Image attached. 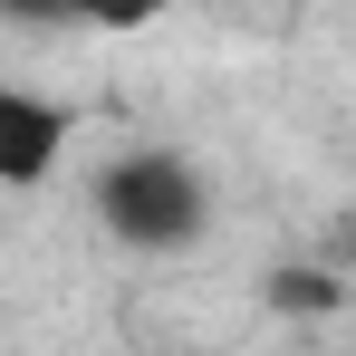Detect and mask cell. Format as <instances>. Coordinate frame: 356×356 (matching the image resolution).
I'll use <instances>...</instances> for the list:
<instances>
[{"label":"cell","instance_id":"1","mask_svg":"<svg viewBox=\"0 0 356 356\" xmlns=\"http://www.w3.org/2000/svg\"><path fill=\"white\" fill-rule=\"evenodd\" d=\"M97 222L135 250H183V241L202 232V174L164 154V145H135L116 154L106 174H97Z\"/></svg>","mask_w":356,"mask_h":356},{"label":"cell","instance_id":"2","mask_svg":"<svg viewBox=\"0 0 356 356\" xmlns=\"http://www.w3.org/2000/svg\"><path fill=\"white\" fill-rule=\"evenodd\" d=\"M58 145H67V116L49 106V97H29V87H0V183H10V193L49 183Z\"/></svg>","mask_w":356,"mask_h":356},{"label":"cell","instance_id":"3","mask_svg":"<svg viewBox=\"0 0 356 356\" xmlns=\"http://www.w3.org/2000/svg\"><path fill=\"white\" fill-rule=\"evenodd\" d=\"M270 298H280V308H337V280H318V270H280Z\"/></svg>","mask_w":356,"mask_h":356},{"label":"cell","instance_id":"4","mask_svg":"<svg viewBox=\"0 0 356 356\" xmlns=\"http://www.w3.org/2000/svg\"><path fill=\"white\" fill-rule=\"evenodd\" d=\"M164 0H77V19H97V29H145Z\"/></svg>","mask_w":356,"mask_h":356}]
</instances>
